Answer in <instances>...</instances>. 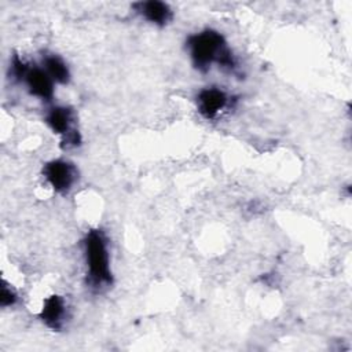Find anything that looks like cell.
Instances as JSON below:
<instances>
[{"label": "cell", "mask_w": 352, "mask_h": 352, "mask_svg": "<svg viewBox=\"0 0 352 352\" xmlns=\"http://www.w3.org/2000/svg\"><path fill=\"white\" fill-rule=\"evenodd\" d=\"M15 302H16V293L14 292L12 287L3 283L1 290H0V305L1 307H11Z\"/></svg>", "instance_id": "obj_10"}, {"label": "cell", "mask_w": 352, "mask_h": 352, "mask_svg": "<svg viewBox=\"0 0 352 352\" xmlns=\"http://www.w3.org/2000/svg\"><path fill=\"white\" fill-rule=\"evenodd\" d=\"M40 319L52 330L62 329L66 319V302L58 296L52 294L44 300L43 308L40 311Z\"/></svg>", "instance_id": "obj_8"}, {"label": "cell", "mask_w": 352, "mask_h": 352, "mask_svg": "<svg viewBox=\"0 0 352 352\" xmlns=\"http://www.w3.org/2000/svg\"><path fill=\"white\" fill-rule=\"evenodd\" d=\"M187 48L192 60V65L199 72H206L213 63H217L221 69L234 72L236 69V59L221 33L213 29H205L188 37Z\"/></svg>", "instance_id": "obj_1"}, {"label": "cell", "mask_w": 352, "mask_h": 352, "mask_svg": "<svg viewBox=\"0 0 352 352\" xmlns=\"http://www.w3.org/2000/svg\"><path fill=\"white\" fill-rule=\"evenodd\" d=\"M43 69L48 73V76L52 78L54 82L59 84H67L70 80V72L67 65L63 62L62 58H59L55 54L45 55L43 58Z\"/></svg>", "instance_id": "obj_9"}, {"label": "cell", "mask_w": 352, "mask_h": 352, "mask_svg": "<svg viewBox=\"0 0 352 352\" xmlns=\"http://www.w3.org/2000/svg\"><path fill=\"white\" fill-rule=\"evenodd\" d=\"M29 92L43 100H51L54 96V81L48 73L38 66H28L22 78Z\"/></svg>", "instance_id": "obj_6"}, {"label": "cell", "mask_w": 352, "mask_h": 352, "mask_svg": "<svg viewBox=\"0 0 352 352\" xmlns=\"http://www.w3.org/2000/svg\"><path fill=\"white\" fill-rule=\"evenodd\" d=\"M132 7L146 21H148L157 26L168 25L173 18V12H172L170 7L166 3L160 1V0L138 1V3H133Z\"/></svg>", "instance_id": "obj_7"}, {"label": "cell", "mask_w": 352, "mask_h": 352, "mask_svg": "<svg viewBox=\"0 0 352 352\" xmlns=\"http://www.w3.org/2000/svg\"><path fill=\"white\" fill-rule=\"evenodd\" d=\"M230 104V96L226 91L210 87L204 88L197 95V107L198 111L208 120L217 117L226 107Z\"/></svg>", "instance_id": "obj_5"}, {"label": "cell", "mask_w": 352, "mask_h": 352, "mask_svg": "<svg viewBox=\"0 0 352 352\" xmlns=\"http://www.w3.org/2000/svg\"><path fill=\"white\" fill-rule=\"evenodd\" d=\"M44 179L59 194H66L77 180L76 166L65 160H52L43 166Z\"/></svg>", "instance_id": "obj_4"}, {"label": "cell", "mask_w": 352, "mask_h": 352, "mask_svg": "<svg viewBox=\"0 0 352 352\" xmlns=\"http://www.w3.org/2000/svg\"><path fill=\"white\" fill-rule=\"evenodd\" d=\"M84 254L88 282L92 287L109 286L113 282L107 243L100 230H91L84 238Z\"/></svg>", "instance_id": "obj_2"}, {"label": "cell", "mask_w": 352, "mask_h": 352, "mask_svg": "<svg viewBox=\"0 0 352 352\" xmlns=\"http://www.w3.org/2000/svg\"><path fill=\"white\" fill-rule=\"evenodd\" d=\"M47 125L62 136V147H76L81 143L80 132L74 128L73 110L65 106H55L45 116Z\"/></svg>", "instance_id": "obj_3"}]
</instances>
